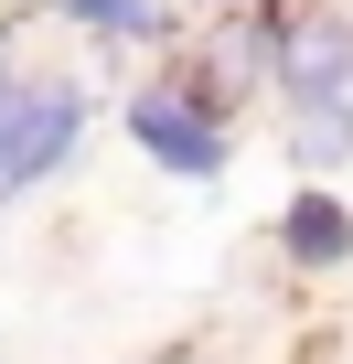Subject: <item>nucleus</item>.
Returning <instances> with one entry per match:
<instances>
[{"instance_id": "1", "label": "nucleus", "mask_w": 353, "mask_h": 364, "mask_svg": "<svg viewBox=\"0 0 353 364\" xmlns=\"http://www.w3.org/2000/svg\"><path fill=\"white\" fill-rule=\"evenodd\" d=\"M268 33V86L289 129H353V11L342 0H246Z\"/></svg>"}, {"instance_id": "2", "label": "nucleus", "mask_w": 353, "mask_h": 364, "mask_svg": "<svg viewBox=\"0 0 353 364\" xmlns=\"http://www.w3.org/2000/svg\"><path fill=\"white\" fill-rule=\"evenodd\" d=\"M86 118H97L86 75H75V65H33V75H22V97H11V129H0V204L43 193V182L75 161Z\"/></svg>"}, {"instance_id": "3", "label": "nucleus", "mask_w": 353, "mask_h": 364, "mask_svg": "<svg viewBox=\"0 0 353 364\" xmlns=\"http://www.w3.org/2000/svg\"><path fill=\"white\" fill-rule=\"evenodd\" d=\"M118 118H129V139H139V150H150V161H161L171 182H225V161H236V129L193 118V107L171 97L161 75H150V86H139V97H129Z\"/></svg>"}, {"instance_id": "4", "label": "nucleus", "mask_w": 353, "mask_h": 364, "mask_svg": "<svg viewBox=\"0 0 353 364\" xmlns=\"http://www.w3.org/2000/svg\"><path fill=\"white\" fill-rule=\"evenodd\" d=\"M278 257L300 268V279H332V268H353V204L342 193H289V215H278Z\"/></svg>"}, {"instance_id": "5", "label": "nucleus", "mask_w": 353, "mask_h": 364, "mask_svg": "<svg viewBox=\"0 0 353 364\" xmlns=\"http://www.w3.org/2000/svg\"><path fill=\"white\" fill-rule=\"evenodd\" d=\"M54 22H75L97 54H118V43H150V54H171L193 22H171L161 0H54Z\"/></svg>"}, {"instance_id": "6", "label": "nucleus", "mask_w": 353, "mask_h": 364, "mask_svg": "<svg viewBox=\"0 0 353 364\" xmlns=\"http://www.w3.org/2000/svg\"><path fill=\"white\" fill-rule=\"evenodd\" d=\"M22 75H33V65L11 54V33H0V129H11V97H22Z\"/></svg>"}, {"instance_id": "7", "label": "nucleus", "mask_w": 353, "mask_h": 364, "mask_svg": "<svg viewBox=\"0 0 353 364\" xmlns=\"http://www.w3.org/2000/svg\"><path fill=\"white\" fill-rule=\"evenodd\" d=\"M183 11H225V0H183Z\"/></svg>"}]
</instances>
